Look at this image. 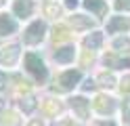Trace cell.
<instances>
[{"instance_id": "cell-20", "label": "cell", "mask_w": 130, "mask_h": 126, "mask_svg": "<svg viewBox=\"0 0 130 126\" xmlns=\"http://www.w3.org/2000/svg\"><path fill=\"white\" fill-rule=\"evenodd\" d=\"M44 109H46V114H48V116H57V114L61 111V105L57 103V101H53V99H48L46 103H44Z\"/></svg>"}, {"instance_id": "cell-1", "label": "cell", "mask_w": 130, "mask_h": 126, "mask_svg": "<svg viewBox=\"0 0 130 126\" xmlns=\"http://www.w3.org/2000/svg\"><path fill=\"white\" fill-rule=\"evenodd\" d=\"M25 65H27V72L34 76L38 82H44V80H46V76H48L46 65H44V61H42L36 53H27V55H25Z\"/></svg>"}, {"instance_id": "cell-3", "label": "cell", "mask_w": 130, "mask_h": 126, "mask_svg": "<svg viewBox=\"0 0 130 126\" xmlns=\"http://www.w3.org/2000/svg\"><path fill=\"white\" fill-rule=\"evenodd\" d=\"M82 80V72H74V69H69V72H63L61 76H59V86H55L57 90H71L74 86H78V82Z\"/></svg>"}, {"instance_id": "cell-31", "label": "cell", "mask_w": 130, "mask_h": 126, "mask_svg": "<svg viewBox=\"0 0 130 126\" xmlns=\"http://www.w3.org/2000/svg\"><path fill=\"white\" fill-rule=\"evenodd\" d=\"M2 107H4V103H2V99H0V109H2Z\"/></svg>"}, {"instance_id": "cell-21", "label": "cell", "mask_w": 130, "mask_h": 126, "mask_svg": "<svg viewBox=\"0 0 130 126\" xmlns=\"http://www.w3.org/2000/svg\"><path fill=\"white\" fill-rule=\"evenodd\" d=\"M67 36H69V34H67V30H65L63 27V25H59V27H55V40H67Z\"/></svg>"}, {"instance_id": "cell-4", "label": "cell", "mask_w": 130, "mask_h": 126, "mask_svg": "<svg viewBox=\"0 0 130 126\" xmlns=\"http://www.w3.org/2000/svg\"><path fill=\"white\" fill-rule=\"evenodd\" d=\"M92 105H94V109H96V111H99L101 116H109L113 109H116V101H113L111 97L99 95V97L94 99V103H92Z\"/></svg>"}, {"instance_id": "cell-18", "label": "cell", "mask_w": 130, "mask_h": 126, "mask_svg": "<svg viewBox=\"0 0 130 126\" xmlns=\"http://www.w3.org/2000/svg\"><path fill=\"white\" fill-rule=\"evenodd\" d=\"M113 48L120 53H130V40L128 38H116L113 40Z\"/></svg>"}, {"instance_id": "cell-5", "label": "cell", "mask_w": 130, "mask_h": 126, "mask_svg": "<svg viewBox=\"0 0 130 126\" xmlns=\"http://www.w3.org/2000/svg\"><path fill=\"white\" fill-rule=\"evenodd\" d=\"M19 59V46L17 44H11L0 50V65H15Z\"/></svg>"}, {"instance_id": "cell-14", "label": "cell", "mask_w": 130, "mask_h": 126, "mask_svg": "<svg viewBox=\"0 0 130 126\" xmlns=\"http://www.w3.org/2000/svg\"><path fill=\"white\" fill-rule=\"evenodd\" d=\"M44 13L46 17H51V19H57V17L61 15V6L55 2V0H46V4H44Z\"/></svg>"}, {"instance_id": "cell-27", "label": "cell", "mask_w": 130, "mask_h": 126, "mask_svg": "<svg viewBox=\"0 0 130 126\" xmlns=\"http://www.w3.org/2000/svg\"><path fill=\"white\" fill-rule=\"evenodd\" d=\"M6 86V74H0V88Z\"/></svg>"}, {"instance_id": "cell-10", "label": "cell", "mask_w": 130, "mask_h": 126, "mask_svg": "<svg viewBox=\"0 0 130 126\" xmlns=\"http://www.w3.org/2000/svg\"><path fill=\"white\" fill-rule=\"evenodd\" d=\"M69 25H71L74 30H78V32L90 30V27H92V19H90V17H86V15H71Z\"/></svg>"}, {"instance_id": "cell-22", "label": "cell", "mask_w": 130, "mask_h": 126, "mask_svg": "<svg viewBox=\"0 0 130 126\" xmlns=\"http://www.w3.org/2000/svg\"><path fill=\"white\" fill-rule=\"evenodd\" d=\"M116 8L118 11H130V0H116Z\"/></svg>"}, {"instance_id": "cell-2", "label": "cell", "mask_w": 130, "mask_h": 126, "mask_svg": "<svg viewBox=\"0 0 130 126\" xmlns=\"http://www.w3.org/2000/svg\"><path fill=\"white\" fill-rule=\"evenodd\" d=\"M44 34H46V23L44 21H34L25 30V34H23V42L25 44H40L44 40Z\"/></svg>"}, {"instance_id": "cell-25", "label": "cell", "mask_w": 130, "mask_h": 126, "mask_svg": "<svg viewBox=\"0 0 130 126\" xmlns=\"http://www.w3.org/2000/svg\"><path fill=\"white\" fill-rule=\"evenodd\" d=\"M82 88H84V90H92V88H94V82H92V80H86Z\"/></svg>"}, {"instance_id": "cell-9", "label": "cell", "mask_w": 130, "mask_h": 126, "mask_svg": "<svg viewBox=\"0 0 130 126\" xmlns=\"http://www.w3.org/2000/svg\"><path fill=\"white\" fill-rule=\"evenodd\" d=\"M130 27V19L128 17H111V21L107 23V32L116 34V32H124Z\"/></svg>"}, {"instance_id": "cell-12", "label": "cell", "mask_w": 130, "mask_h": 126, "mask_svg": "<svg viewBox=\"0 0 130 126\" xmlns=\"http://www.w3.org/2000/svg\"><path fill=\"white\" fill-rule=\"evenodd\" d=\"M84 6H86V11L94 13L96 17H103L105 13H107V4H105V0H84Z\"/></svg>"}, {"instance_id": "cell-30", "label": "cell", "mask_w": 130, "mask_h": 126, "mask_svg": "<svg viewBox=\"0 0 130 126\" xmlns=\"http://www.w3.org/2000/svg\"><path fill=\"white\" fill-rule=\"evenodd\" d=\"M99 126H116V124H113V122H101Z\"/></svg>"}, {"instance_id": "cell-15", "label": "cell", "mask_w": 130, "mask_h": 126, "mask_svg": "<svg viewBox=\"0 0 130 126\" xmlns=\"http://www.w3.org/2000/svg\"><path fill=\"white\" fill-rule=\"evenodd\" d=\"M105 65L107 67H130L128 59H118L116 55H107L105 57Z\"/></svg>"}, {"instance_id": "cell-13", "label": "cell", "mask_w": 130, "mask_h": 126, "mask_svg": "<svg viewBox=\"0 0 130 126\" xmlns=\"http://www.w3.org/2000/svg\"><path fill=\"white\" fill-rule=\"evenodd\" d=\"M101 44H103V34H101V32H92L90 36L84 40V46H86L88 50H96V48H101Z\"/></svg>"}, {"instance_id": "cell-16", "label": "cell", "mask_w": 130, "mask_h": 126, "mask_svg": "<svg viewBox=\"0 0 130 126\" xmlns=\"http://www.w3.org/2000/svg\"><path fill=\"white\" fill-rule=\"evenodd\" d=\"M0 122H2V126H21L19 116L13 114V111H4L2 118H0Z\"/></svg>"}, {"instance_id": "cell-23", "label": "cell", "mask_w": 130, "mask_h": 126, "mask_svg": "<svg viewBox=\"0 0 130 126\" xmlns=\"http://www.w3.org/2000/svg\"><path fill=\"white\" fill-rule=\"evenodd\" d=\"M120 88H122V92H130V76H124V78H122Z\"/></svg>"}, {"instance_id": "cell-28", "label": "cell", "mask_w": 130, "mask_h": 126, "mask_svg": "<svg viewBox=\"0 0 130 126\" xmlns=\"http://www.w3.org/2000/svg\"><path fill=\"white\" fill-rule=\"evenodd\" d=\"M27 126H44V122H40V120H31Z\"/></svg>"}, {"instance_id": "cell-26", "label": "cell", "mask_w": 130, "mask_h": 126, "mask_svg": "<svg viewBox=\"0 0 130 126\" xmlns=\"http://www.w3.org/2000/svg\"><path fill=\"white\" fill-rule=\"evenodd\" d=\"M57 126H76V124H74V120H61Z\"/></svg>"}, {"instance_id": "cell-11", "label": "cell", "mask_w": 130, "mask_h": 126, "mask_svg": "<svg viewBox=\"0 0 130 126\" xmlns=\"http://www.w3.org/2000/svg\"><path fill=\"white\" fill-rule=\"evenodd\" d=\"M69 105H71V109L78 114V118H86L88 116V101L84 99V97H74L69 101Z\"/></svg>"}, {"instance_id": "cell-7", "label": "cell", "mask_w": 130, "mask_h": 126, "mask_svg": "<svg viewBox=\"0 0 130 126\" xmlns=\"http://www.w3.org/2000/svg\"><path fill=\"white\" fill-rule=\"evenodd\" d=\"M74 57H76V48L67 44V46L57 48V53H55V61H57V63H71V61H74Z\"/></svg>"}, {"instance_id": "cell-17", "label": "cell", "mask_w": 130, "mask_h": 126, "mask_svg": "<svg viewBox=\"0 0 130 126\" xmlns=\"http://www.w3.org/2000/svg\"><path fill=\"white\" fill-rule=\"evenodd\" d=\"M19 105H21V111H23V114H31V111L36 109V99L31 97V95H29V97H23Z\"/></svg>"}, {"instance_id": "cell-19", "label": "cell", "mask_w": 130, "mask_h": 126, "mask_svg": "<svg viewBox=\"0 0 130 126\" xmlns=\"http://www.w3.org/2000/svg\"><path fill=\"white\" fill-rule=\"evenodd\" d=\"M96 80H99V84L105 86V88H113V86H116V78H113L111 74H101Z\"/></svg>"}, {"instance_id": "cell-6", "label": "cell", "mask_w": 130, "mask_h": 126, "mask_svg": "<svg viewBox=\"0 0 130 126\" xmlns=\"http://www.w3.org/2000/svg\"><path fill=\"white\" fill-rule=\"evenodd\" d=\"M31 11H34V2L31 0H15V4H13V13L21 17V19H25V17L31 15Z\"/></svg>"}, {"instance_id": "cell-29", "label": "cell", "mask_w": 130, "mask_h": 126, "mask_svg": "<svg viewBox=\"0 0 130 126\" xmlns=\"http://www.w3.org/2000/svg\"><path fill=\"white\" fill-rule=\"evenodd\" d=\"M76 4H78V0H67V6H69V8H74Z\"/></svg>"}, {"instance_id": "cell-8", "label": "cell", "mask_w": 130, "mask_h": 126, "mask_svg": "<svg viewBox=\"0 0 130 126\" xmlns=\"http://www.w3.org/2000/svg\"><path fill=\"white\" fill-rule=\"evenodd\" d=\"M15 30H17V21H15L11 15L2 13L0 15V36H9V34H13Z\"/></svg>"}, {"instance_id": "cell-32", "label": "cell", "mask_w": 130, "mask_h": 126, "mask_svg": "<svg viewBox=\"0 0 130 126\" xmlns=\"http://www.w3.org/2000/svg\"><path fill=\"white\" fill-rule=\"evenodd\" d=\"M0 2H2V0H0Z\"/></svg>"}, {"instance_id": "cell-24", "label": "cell", "mask_w": 130, "mask_h": 126, "mask_svg": "<svg viewBox=\"0 0 130 126\" xmlns=\"http://www.w3.org/2000/svg\"><path fill=\"white\" fill-rule=\"evenodd\" d=\"M122 122H124V126H130V107L122 111Z\"/></svg>"}]
</instances>
